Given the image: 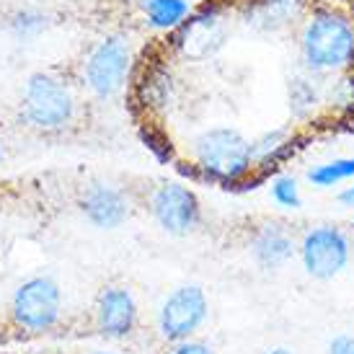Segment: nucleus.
Masks as SVG:
<instances>
[{
  "label": "nucleus",
  "instance_id": "20",
  "mask_svg": "<svg viewBox=\"0 0 354 354\" xmlns=\"http://www.w3.org/2000/svg\"><path fill=\"white\" fill-rule=\"evenodd\" d=\"M142 135V142H145V148L153 153V156L160 160V163H171L174 160V145H171V140L163 135V132H158V129H142L140 132Z\"/></svg>",
  "mask_w": 354,
  "mask_h": 354
},
{
  "label": "nucleus",
  "instance_id": "11",
  "mask_svg": "<svg viewBox=\"0 0 354 354\" xmlns=\"http://www.w3.org/2000/svg\"><path fill=\"white\" fill-rule=\"evenodd\" d=\"M308 0H248L246 24L259 31H285L303 24Z\"/></svg>",
  "mask_w": 354,
  "mask_h": 354
},
{
  "label": "nucleus",
  "instance_id": "19",
  "mask_svg": "<svg viewBox=\"0 0 354 354\" xmlns=\"http://www.w3.org/2000/svg\"><path fill=\"white\" fill-rule=\"evenodd\" d=\"M272 199L285 209H300V205H303L300 187L292 176H277L272 181Z\"/></svg>",
  "mask_w": 354,
  "mask_h": 354
},
{
  "label": "nucleus",
  "instance_id": "2",
  "mask_svg": "<svg viewBox=\"0 0 354 354\" xmlns=\"http://www.w3.org/2000/svg\"><path fill=\"white\" fill-rule=\"evenodd\" d=\"M194 160L199 174L215 184H241L254 171V145L236 127L205 129L194 140Z\"/></svg>",
  "mask_w": 354,
  "mask_h": 354
},
{
  "label": "nucleus",
  "instance_id": "17",
  "mask_svg": "<svg viewBox=\"0 0 354 354\" xmlns=\"http://www.w3.org/2000/svg\"><path fill=\"white\" fill-rule=\"evenodd\" d=\"M352 178H354V156L334 158V160L318 163V166H313L308 171V181H310L315 189L339 187V184L352 181Z\"/></svg>",
  "mask_w": 354,
  "mask_h": 354
},
{
  "label": "nucleus",
  "instance_id": "23",
  "mask_svg": "<svg viewBox=\"0 0 354 354\" xmlns=\"http://www.w3.org/2000/svg\"><path fill=\"white\" fill-rule=\"evenodd\" d=\"M339 205L354 209V178L349 181V187H346L344 192H339Z\"/></svg>",
  "mask_w": 354,
  "mask_h": 354
},
{
  "label": "nucleus",
  "instance_id": "12",
  "mask_svg": "<svg viewBox=\"0 0 354 354\" xmlns=\"http://www.w3.org/2000/svg\"><path fill=\"white\" fill-rule=\"evenodd\" d=\"M138 305L127 287H109L99 297V328L109 339H124L135 328Z\"/></svg>",
  "mask_w": 354,
  "mask_h": 354
},
{
  "label": "nucleus",
  "instance_id": "16",
  "mask_svg": "<svg viewBox=\"0 0 354 354\" xmlns=\"http://www.w3.org/2000/svg\"><path fill=\"white\" fill-rule=\"evenodd\" d=\"M148 24L158 31H176L192 16V0H142Z\"/></svg>",
  "mask_w": 354,
  "mask_h": 354
},
{
  "label": "nucleus",
  "instance_id": "9",
  "mask_svg": "<svg viewBox=\"0 0 354 354\" xmlns=\"http://www.w3.org/2000/svg\"><path fill=\"white\" fill-rule=\"evenodd\" d=\"M225 41V24L220 6H205L192 13L176 29V50L189 59H205L215 55Z\"/></svg>",
  "mask_w": 354,
  "mask_h": 354
},
{
  "label": "nucleus",
  "instance_id": "1",
  "mask_svg": "<svg viewBox=\"0 0 354 354\" xmlns=\"http://www.w3.org/2000/svg\"><path fill=\"white\" fill-rule=\"evenodd\" d=\"M300 62L315 75H336L354 65V24L331 8H315L300 24Z\"/></svg>",
  "mask_w": 354,
  "mask_h": 354
},
{
  "label": "nucleus",
  "instance_id": "18",
  "mask_svg": "<svg viewBox=\"0 0 354 354\" xmlns=\"http://www.w3.org/2000/svg\"><path fill=\"white\" fill-rule=\"evenodd\" d=\"M174 80L168 75L166 68H156L150 70L145 80L140 83V93H142V99H145V106H158L163 109L168 106V101H171V86Z\"/></svg>",
  "mask_w": 354,
  "mask_h": 354
},
{
  "label": "nucleus",
  "instance_id": "4",
  "mask_svg": "<svg viewBox=\"0 0 354 354\" xmlns=\"http://www.w3.org/2000/svg\"><path fill=\"white\" fill-rule=\"evenodd\" d=\"M132 68V52L124 37L101 39L83 65V78L99 99H109L124 88Z\"/></svg>",
  "mask_w": 354,
  "mask_h": 354
},
{
  "label": "nucleus",
  "instance_id": "22",
  "mask_svg": "<svg viewBox=\"0 0 354 354\" xmlns=\"http://www.w3.org/2000/svg\"><path fill=\"white\" fill-rule=\"evenodd\" d=\"M328 354H354V336H336L328 346Z\"/></svg>",
  "mask_w": 354,
  "mask_h": 354
},
{
  "label": "nucleus",
  "instance_id": "14",
  "mask_svg": "<svg viewBox=\"0 0 354 354\" xmlns=\"http://www.w3.org/2000/svg\"><path fill=\"white\" fill-rule=\"evenodd\" d=\"M326 75H315L310 70H305L300 75L290 80V109L297 117L313 114V109L326 101Z\"/></svg>",
  "mask_w": 354,
  "mask_h": 354
},
{
  "label": "nucleus",
  "instance_id": "3",
  "mask_svg": "<svg viewBox=\"0 0 354 354\" xmlns=\"http://www.w3.org/2000/svg\"><path fill=\"white\" fill-rule=\"evenodd\" d=\"M303 269L313 279H334L352 259V241L342 227L318 225L308 230L297 246Z\"/></svg>",
  "mask_w": 354,
  "mask_h": 354
},
{
  "label": "nucleus",
  "instance_id": "15",
  "mask_svg": "<svg viewBox=\"0 0 354 354\" xmlns=\"http://www.w3.org/2000/svg\"><path fill=\"white\" fill-rule=\"evenodd\" d=\"M295 140H292V132L285 127L279 129H269L264 132L259 140H254V166L256 168H277V163H282L292 150Z\"/></svg>",
  "mask_w": 354,
  "mask_h": 354
},
{
  "label": "nucleus",
  "instance_id": "24",
  "mask_svg": "<svg viewBox=\"0 0 354 354\" xmlns=\"http://www.w3.org/2000/svg\"><path fill=\"white\" fill-rule=\"evenodd\" d=\"M266 354H292V352H287V349H272V352H266Z\"/></svg>",
  "mask_w": 354,
  "mask_h": 354
},
{
  "label": "nucleus",
  "instance_id": "21",
  "mask_svg": "<svg viewBox=\"0 0 354 354\" xmlns=\"http://www.w3.org/2000/svg\"><path fill=\"white\" fill-rule=\"evenodd\" d=\"M171 354H212V349L202 342H178V346Z\"/></svg>",
  "mask_w": 354,
  "mask_h": 354
},
{
  "label": "nucleus",
  "instance_id": "10",
  "mask_svg": "<svg viewBox=\"0 0 354 354\" xmlns=\"http://www.w3.org/2000/svg\"><path fill=\"white\" fill-rule=\"evenodd\" d=\"M80 207H83V215L88 217L91 225L101 227V230H114L129 217V199L124 197V192H119L111 184L88 187Z\"/></svg>",
  "mask_w": 354,
  "mask_h": 354
},
{
  "label": "nucleus",
  "instance_id": "13",
  "mask_svg": "<svg viewBox=\"0 0 354 354\" xmlns=\"http://www.w3.org/2000/svg\"><path fill=\"white\" fill-rule=\"evenodd\" d=\"M295 251H297L295 238L279 225L259 227V233L251 241V254H254L256 264L264 266V269H279V266H285L295 256Z\"/></svg>",
  "mask_w": 354,
  "mask_h": 354
},
{
  "label": "nucleus",
  "instance_id": "7",
  "mask_svg": "<svg viewBox=\"0 0 354 354\" xmlns=\"http://www.w3.org/2000/svg\"><path fill=\"white\" fill-rule=\"evenodd\" d=\"M62 292L50 277H31L13 295V318L29 331H44L57 324Z\"/></svg>",
  "mask_w": 354,
  "mask_h": 354
},
{
  "label": "nucleus",
  "instance_id": "5",
  "mask_svg": "<svg viewBox=\"0 0 354 354\" xmlns=\"http://www.w3.org/2000/svg\"><path fill=\"white\" fill-rule=\"evenodd\" d=\"M73 93L55 75L37 73L26 86V117L41 129H59L73 119Z\"/></svg>",
  "mask_w": 354,
  "mask_h": 354
},
{
  "label": "nucleus",
  "instance_id": "8",
  "mask_svg": "<svg viewBox=\"0 0 354 354\" xmlns=\"http://www.w3.org/2000/svg\"><path fill=\"white\" fill-rule=\"evenodd\" d=\"M150 209L158 225L171 236H187L199 225V199L184 184H163L153 192Z\"/></svg>",
  "mask_w": 354,
  "mask_h": 354
},
{
  "label": "nucleus",
  "instance_id": "6",
  "mask_svg": "<svg viewBox=\"0 0 354 354\" xmlns=\"http://www.w3.org/2000/svg\"><path fill=\"white\" fill-rule=\"evenodd\" d=\"M209 303L205 290L197 285H184L163 300L158 313V328L168 342H187L207 321Z\"/></svg>",
  "mask_w": 354,
  "mask_h": 354
},
{
  "label": "nucleus",
  "instance_id": "25",
  "mask_svg": "<svg viewBox=\"0 0 354 354\" xmlns=\"http://www.w3.org/2000/svg\"><path fill=\"white\" fill-rule=\"evenodd\" d=\"M93 354H114V352H93Z\"/></svg>",
  "mask_w": 354,
  "mask_h": 354
}]
</instances>
